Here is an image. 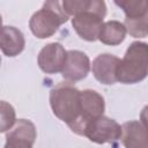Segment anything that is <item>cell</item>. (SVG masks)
I'll return each mask as SVG.
<instances>
[{"mask_svg":"<svg viewBox=\"0 0 148 148\" xmlns=\"http://www.w3.org/2000/svg\"><path fill=\"white\" fill-rule=\"evenodd\" d=\"M67 51L60 43H49L38 53L37 62L46 74H56L62 71Z\"/></svg>","mask_w":148,"mask_h":148,"instance_id":"8","label":"cell"},{"mask_svg":"<svg viewBox=\"0 0 148 148\" xmlns=\"http://www.w3.org/2000/svg\"><path fill=\"white\" fill-rule=\"evenodd\" d=\"M36 136L34 123L28 119H18L7 132L3 148H32Z\"/></svg>","mask_w":148,"mask_h":148,"instance_id":"7","label":"cell"},{"mask_svg":"<svg viewBox=\"0 0 148 148\" xmlns=\"http://www.w3.org/2000/svg\"><path fill=\"white\" fill-rule=\"evenodd\" d=\"M69 16L59 1H45L43 7L32 14L29 21L31 32L40 39L49 38L57 32L59 27L67 22Z\"/></svg>","mask_w":148,"mask_h":148,"instance_id":"4","label":"cell"},{"mask_svg":"<svg viewBox=\"0 0 148 148\" xmlns=\"http://www.w3.org/2000/svg\"><path fill=\"white\" fill-rule=\"evenodd\" d=\"M148 73V45L145 42H133L126 50L117 68V81L124 84L139 83Z\"/></svg>","mask_w":148,"mask_h":148,"instance_id":"2","label":"cell"},{"mask_svg":"<svg viewBox=\"0 0 148 148\" xmlns=\"http://www.w3.org/2000/svg\"><path fill=\"white\" fill-rule=\"evenodd\" d=\"M104 110H105V102L101 94L91 89H86L80 91L79 119L75 126L72 128V131L79 135H83L88 124L103 116Z\"/></svg>","mask_w":148,"mask_h":148,"instance_id":"5","label":"cell"},{"mask_svg":"<svg viewBox=\"0 0 148 148\" xmlns=\"http://www.w3.org/2000/svg\"><path fill=\"white\" fill-rule=\"evenodd\" d=\"M114 3L124 10L125 16L128 20L148 16V7L146 0H123L114 1Z\"/></svg>","mask_w":148,"mask_h":148,"instance_id":"14","label":"cell"},{"mask_svg":"<svg viewBox=\"0 0 148 148\" xmlns=\"http://www.w3.org/2000/svg\"><path fill=\"white\" fill-rule=\"evenodd\" d=\"M126 37V29L119 21L111 20L103 22L97 39L105 45L116 46L124 42Z\"/></svg>","mask_w":148,"mask_h":148,"instance_id":"13","label":"cell"},{"mask_svg":"<svg viewBox=\"0 0 148 148\" xmlns=\"http://www.w3.org/2000/svg\"><path fill=\"white\" fill-rule=\"evenodd\" d=\"M50 105L57 118L72 130L80 112V90L71 82H60L50 91Z\"/></svg>","mask_w":148,"mask_h":148,"instance_id":"3","label":"cell"},{"mask_svg":"<svg viewBox=\"0 0 148 148\" xmlns=\"http://www.w3.org/2000/svg\"><path fill=\"white\" fill-rule=\"evenodd\" d=\"M2 27V17H1V15H0V28Z\"/></svg>","mask_w":148,"mask_h":148,"instance_id":"17","label":"cell"},{"mask_svg":"<svg viewBox=\"0 0 148 148\" xmlns=\"http://www.w3.org/2000/svg\"><path fill=\"white\" fill-rule=\"evenodd\" d=\"M90 71V60L88 56L79 50L67 51L66 61L61 71L62 77L67 82H76L83 80Z\"/></svg>","mask_w":148,"mask_h":148,"instance_id":"9","label":"cell"},{"mask_svg":"<svg viewBox=\"0 0 148 148\" xmlns=\"http://www.w3.org/2000/svg\"><path fill=\"white\" fill-rule=\"evenodd\" d=\"M120 140L125 148H148L146 124L140 120H130L121 126Z\"/></svg>","mask_w":148,"mask_h":148,"instance_id":"11","label":"cell"},{"mask_svg":"<svg viewBox=\"0 0 148 148\" xmlns=\"http://www.w3.org/2000/svg\"><path fill=\"white\" fill-rule=\"evenodd\" d=\"M126 32H128L133 37H146L147 36V25H148V16L128 20L125 18V22L123 23Z\"/></svg>","mask_w":148,"mask_h":148,"instance_id":"16","label":"cell"},{"mask_svg":"<svg viewBox=\"0 0 148 148\" xmlns=\"http://www.w3.org/2000/svg\"><path fill=\"white\" fill-rule=\"evenodd\" d=\"M0 65H1V57H0Z\"/></svg>","mask_w":148,"mask_h":148,"instance_id":"18","label":"cell"},{"mask_svg":"<svg viewBox=\"0 0 148 148\" xmlns=\"http://www.w3.org/2000/svg\"><path fill=\"white\" fill-rule=\"evenodd\" d=\"M120 59L110 53L97 56L90 65L95 79L103 84H113L117 82V68Z\"/></svg>","mask_w":148,"mask_h":148,"instance_id":"10","label":"cell"},{"mask_svg":"<svg viewBox=\"0 0 148 148\" xmlns=\"http://www.w3.org/2000/svg\"><path fill=\"white\" fill-rule=\"evenodd\" d=\"M61 6L68 16L73 15L72 25L76 34L87 42H95L106 15L105 2L103 0H65Z\"/></svg>","mask_w":148,"mask_h":148,"instance_id":"1","label":"cell"},{"mask_svg":"<svg viewBox=\"0 0 148 148\" xmlns=\"http://www.w3.org/2000/svg\"><path fill=\"white\" fill-rule=\"evenodd\" d=\"M16 121L15 109L6 101H0V133L8 132Z\"/></svg>","mask_w":148,"mask_h":148,"instance_id":"15","label":"cell"},{"mask_svg":"<svg viewBox=\"0 0 148 148\" xmlns=\"http://www.w3.org/2000/svg\"><path fill=\"white\" fill-rule=\"evenodd\" d=\"M25 46V39L21 30L12 25L0 28V50L7 57L18 56Z\"/></svg>","mask_w":148,"mask_h":148,"instance_id":"12","label":"cell"},{"mask_svg":"<svg viewBox=\"0 0 148 148\" xmlns=\"http://www.w3.org/2000/svg\"><path fill=\"white\" fill-rule=\"evenodd\" d=\"M121 127L114 120L106 116H101L95 119L84 130V136L90 141L103 145V143H114L120 139Z\"/></svg>","mask_w":148,"mask_h":148,"instance_id":"6","label":"cell"}]
</instances>
